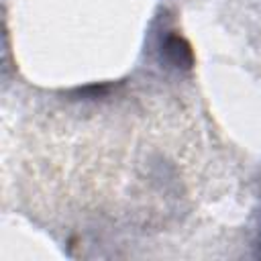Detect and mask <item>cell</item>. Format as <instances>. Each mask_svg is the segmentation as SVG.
<instances>
[{"label":"cell","mask_w":261,"mask_h":261,"mask_svg":"<svg viewBox=\"0 0 261 261\" xmlns=\"http://www.w3.org/2000/svg\"><path fill=\"white\" fill-rule=\"evenodd\" d=\"M161 53L163 57L177 69H192L194 67V51L186 37H181L175 31H169L161 39Z\"/></svg>","instance_id":"obj_1"}]
</instances>
